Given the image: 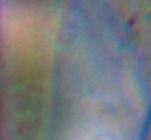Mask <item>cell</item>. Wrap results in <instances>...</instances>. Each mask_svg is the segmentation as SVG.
Wrapping results in <instances>:
<instances>
[{
    "label": "cell",
    "mask_w": 151,
    "mask_h": 140,
    "mask_svg": "<svg viewBox=\"0 0 151 140\" xmlns=\"http://www.w3.org/2000/svg\"><path fill=\"white\" fill-rule=\"evenodd\" d=\"M73 140H122L111 129L103 126H90L78 131Z\"/></svg>",
    "instance_id": "cell-1"
}]
</instances>
